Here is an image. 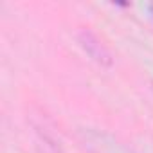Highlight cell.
<instances>
[{
	"label": "cell",
	"mask_w": 153,
	"mask_h": 153,
	"mask_svg": "<svg viewBox=\"0 0 153 153\" xmlns=\"http://www.w3.org/2000/svg\"><path fill=\"white\" fill-rule=\"evenodd\" d=\"M151 13H153V7H151Z\"/></svg>",
	"instance_id": "6da1fadb"
}]
</instances>
